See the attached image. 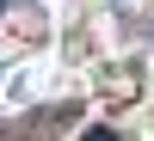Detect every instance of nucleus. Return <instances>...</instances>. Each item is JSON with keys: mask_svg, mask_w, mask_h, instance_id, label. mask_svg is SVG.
Instances as JSON below:
<instances>
[{"mask_svg": "<svg viewBox=\"0 0 154 141\" xmlns=\"http://www.w3.org/2000/svg\"><path fill=\"white\" fill-rule=\"evenodd\" d=\"M80 141H123V135H117V129H86Z\"/></svg>", "mask_w": 154, "mask_h": 141, "instance_id": "1", "label": "nucleus"}]
</instances>
